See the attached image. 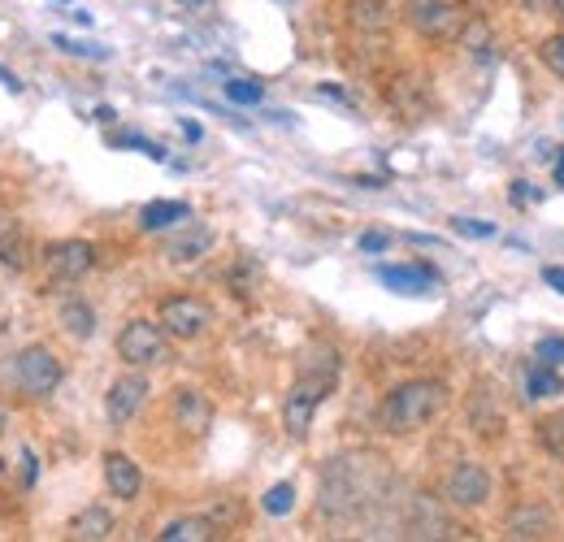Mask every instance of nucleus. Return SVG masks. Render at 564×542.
Here are the masks:
<instances>
[{"instance_id": "6e6552de", "label": "nucleus", "mask_w": 564, "mask_h": 542, "mask_svg": "<svg viewBox=\"0 0 564 542\" xmlns=\"http://www.w3.org/2000/svg\"><path fill=\"white\" fill-rule=\"evenodd\" d=\"M443 495H447L452 508H482V503L491 499V474H487V465L460 460V465L447 474V481H443Z\"/></svg>"}, {"instance_id": "dca6fc26", "label": "nucleus", "mask_w": 564, "mask_h": 542, "mask_svg": "<svg viewBox=\"0 0 564 542\" xmlns=\"http://www.w3.org/2000/svg\"><path fill=\"white\" fill-rule=\"evenodd\" d=\"M552 530V512L543 503H521L508 517V539H547Z\"/></svg>"}, {"instance_id": "a211bd4d", "label": "nucleus", "mask_w": 564, "mask_h": 542, "mask_svg": "<svg viewBox=\"0 0 564 542\" xmlns=\"http://www.w3.org/2000/svg\"><path fill=\"white\" fill-rule=\"evenodd\" d=\"M70 534L83 542H105L113 534V512L109 508H83L70 521Z\"/></svg>"}, {"instance_id": "20e7f679", "label": "nucleus", "mask_w": 564, "mask_h": 542, "mask_svg": "<svg viewBox=\"0 0 564 542\" xmlns=\"http://www.w3.org/2000/svg\"><path fill=\"white\" fill-rule=\"evenodd\" d=\"M62 378H66V369H62L57 351L44 347V343H31L13 356V382L26 400H48L62 387Z\"/></svg>"}, {"instance_id": "7c9ffc66", "label": "nucleus", "mask_w": 564, "mask_h": 542, "mask_svg": "<svg viewBox=\"0 0 564 542\" xmlns=\"http://www.w3.org/2000/svg\"><path fill=\"white\" fill-rule=\"evenodd\" d=\"M391 248V235L387 230H365L360 235V252H387Z\"/></svg>"}, {"instance_id": "f03ea898", "label": "nucleus", "mask_w": 564, "mask_h": 542, "mask_svg": "<svg viewBox=\"0 0 564 542\" xmlns=\"http://www.w3.org/2000/svg\"><path fill=\"white\" fill-rule=\"evenodd\" d=\"M335 387H339V351L326 347V343L304 347L300 378H295V387H291V395H286V404H282V425H286V434H291L295 443L308 438L313 412L322 408V400H326Z\"/></svg>"}, {"instance_id": "423d86ee", "label": "nucleus", "mask_w": 564, "mask_h": 542, "mask_svg": "<svg viewBox=\"0 0 564 542\" xmlns=\"http://www.w3.org/2000/svg\"><path fill=\"white\" fill-rule=\"evenodd\" d=\"M409 22H413V31L425 35V40L452 44V40H460L469 13H465V4H456V0H413V4H409Z\"/></svg>"}, {"instance_id": "0eeeda50", "label": "nucleus", "mask_w": 564, "mask_h": 542, "mask_svg": "<svg viewBox=\"0 0 564 542\" xmlns=\"http://www.w3.org/2000/svg\"><path fill=\"white\" fill-rule=\"evenodd\" d=\"M161 326H165V335L170 339H200L205 330L213 326V313L209 304H200V300H192V295H170V300H161V317H156Z\"/></svg>"}, {"instance_id": "58836bf2", "label": "nucleus", "mask_w": 564, "mask_h": 542, "mask_svg": "<svg viewBox=\"0 0 564 542\" xmlns=\"http://www.w3.org/2000/svg\"><path fill=\"white\" fill-rule=\"evenodd\" d=\"M552 4H556V13H561V18H564V0H552Z\"/></svg>"}, {"instance_id": "412c9836", "label": "nucleus", "mask_w": 564, "mask_h": 542, "mask_svg": "<svg viewBox=\"0 0 564 542\" xmlns=\"http://www.w3.org/2000/svg\"><path fill=\"white\" fill-rule=\"evenodd\" d=\"M564 382L552 373V365L547 360H530L525 365V400H552V395H561Z\"/></svg>"}, {"instance_id": "7ed1b4c3", "label": "nucleus", "mask_w": 564, "mask_h": 542, "mask_svg": "<svg viewBox=\"0 0 564 542\" xmlns=\"http://www.w3.org/2000/svg\"><path fill=\"white\" fill-rule=\"evenodd\" d=\"M447 382L438 378H413V382H400L382 408H378V421L387 434H417L425 430L443 408H447Z\"/></svg>"}, {"instance_id": "ea45409f", "label": "nucleus", "mask_w": 564, "mask_h": 542, "mask_svg": "<svg viewBox=\"0 0 564 542\" xmlns=\"http://www.w3.org/2000/svg\"><path fill=\"white\" fill-rule=\"evenodd\" d=\"M0 434H4V416H0Z\"/></svg>"}, {"instance_id": "393cba45", "label": "nucleus", "mask_w": 564, "mask_h": 542, "mask_svg": "<svg viewBox=\"0 0 564 542\" xmlns=\"http://www.w3.org/2000/svg\"><path fill=\"white\" fill-rule=\"evenodd\" d=\"M261 508H265L270 517H286V512L295 508V486H291V481H279V486H270V490L261 495Z\"/></svg>"}, {"instance_id": "f3484780", "label": "nucleus", "mask_w": 564, "mask_h": 542, "mask_svg": "<svg viewBox=\"0 0 564 542\" xmlns=\"http://www.w3.org/2000/svg\"><path fill=\"white\" fill-rule=\"evenodd\" d=\"M178 221H192V204L152 200V204H143V213H140L143 230H170V226H178Z\"/></svg>"}, {"instance_id": "cd10ccee", "label": "nucleus", "mask_w": 564, "mask_h": 542, "mask_svg": "<svg viewBox=\"0 0 564 542\" xmlns=\"http://www.w3.org/2000/svg\"><path fill=\"white\" fill-rule=\"evenodd\" d=\"M452 230L465 239H491L495 221H478V217H452Z\"/></svg>"}, {"instance_id": "c85d7f7f", "label": "nucleus", "mask_w": 564, "mask_h": 542, "mask_svg": "<svg viewBox=\"0 0 564 542\" xmlns=\"http://www.w3.org/2000/svg\"><path fill=\"white\" fill-rule=\"evenodd\" d=\"M109 143H113V148H140L143 156L165 161V148H161V143H152V139H143V136H113Z\"/></svg>"}, {"instance_id": "9b49d317", "label": "nucleus", "mask_w": 564, "mask_h": 542, "mask_svg": "<svg viewBox=\"0 0 564 542\" xmlns=\"http://www.w3.org/2000/svg\"><path fill=\"white\" fill-rule=\"evenodd\" d=\"M170 412H174V425H178L183 434H192V438H205L213 430V404L200 391H192V387H178V391H174Z\"/></svg>"}, {"instance_id": "39448f33", "label": "nucleus", "mask_w": 564, "mask_h": 542, "mask_svg": "<svg viewBox=\"0 0 564 542\" xmlns=\"http://www.w3.org/2000/svg\"><path fill=\"white\" fill-rule=\"evenodd\" d=\"M118 356L131 365V369H152V365H165L170 360V335L161 322H148V317H135L122 326L118 335Z\"/></svg>"}, {"instance_id": "f8f14e48", "label": "nucleus", "mask_w": 564, "mask_h": 542, "mask_svg": "<svg viewBox=\"0 0 564 542\" xmlns=\"http://www.w3.org/2000/svg\"><path fill=\"white\" fill-rule=\"evenodd\" d=\"M378 282L400 295H430L438 286V273L430 265H378Z\"/></svg>"}, {"instance_id": "c756f323", "label": "nucleus", "mask_w": 564, "mask_h": 542, "mask_svg": "<svg viewBox=\"0 0 564 542\" xmlns=\"http://www.w3.org/2000/svg\"><path fill=\"white\" fill-rule=\"evenodd\" d=\"M53 44H57L62 53H70V57H96V62H105V57H109L105 48H91V44H74V40H66V35H57Z\"/></svg>"}, {"instance_id": "2eb2a0df", "label": "nucleus", "mask_w": 564, "mask_h": 542, "mask_svg": "<svg viewBox=\"0 0 564 542\" xmlns=\"http://www.w3.org/2000/svg\"><path fill=\"white\" fill-rule=\"evenodd\" d=\"M0 265L13 273H22L31 265V239H26L22 221H13V217L0 221Z\"/></svg>"}, {"instance_id": "a878e982", "label": "nucleus", "mask_w": 564, "mask_h": 542, "mask_svg": "<svg viewBox=\"0 0 564 542\" xmlns=\"http://www.w3.org/2000/svg\"><path fill=\"white\" fill-rule=\"evenodd\" d=\"M539 443L552 456H564V412H552L547 421H539Z\"/></svg>"}, {"instance_id": "c9c22d12", "label": "nucleus", "mask_w": 564, "mask_h": 542, "mask_svg": "<svg viewBox=\"0 0 564 542\" xmlns=\"http://www.w3.org/2000/svg\"><path fill=\"white\" fill-rule=\"evenodd\" d=\"M183 136L196 143V139H200V127H196V122H183Z\"/></svg>"}, {"instance_id": "4c0bfd02", "label": "nucleus", "mask_w": 564, "mask_h": 542, "mask_svg": "<svg viewBox=\"0 0 564 542\" xmlns=\"http://www.w3.org/2000/svg\"><path fill=\"white\" fill-rule=\"evenodd\" d=\"M183 9H200V4H213V0H178Z\"/></svg>"}, {"instance_id": "e433bc0d", "label": "nucleus", "mask_w": 564, "mask_h": 542, "mask_svg": "<svg viewBox=\"0 0 564 542\" xmlns=\"http://www.w3.org/2000/svg\"><path fill=\"white\" fill-rule=\"evenodd\" d=\"M556 183L564 187V148H561V156H556Z\"/></svg>"}, {"instance_id": "f257e3e1", "label": "nucleus", "mask_w": 564, "mask_h": 542, "mask_svg": "<svg viewBox=\"0 0 564 542\" xmlns=\"http://www.w3.org/2000/svg\"><path fill=\"white\" fill-rule=\"evenodd\" d=\"M387 486V465L382 456H369V452H356V456H339L326 465L322 474V517L330 521H352L360 517Z\"/></svg>"}, {"instance_id": "9d476101", "label": "nucleus", "mask_w": 564, "mask_h": 542, "mask_svg": "<svg viewBox=\"0 0 564 542\" xmlns=\"http://www.w3.org/2000/svg\"><path fill=\"white\" fill-rule=\"evenodd\" d=\"M143 400H148V378H143V373H122V378L109 387V395H105V416H109V425H131V421L140 416Z\"/></svg>"}, {"instance_id": "b1692460", "label": "nucleus", "mask_w": 564, "mask_h": 542, "mask_svg": "<svg viewBox=\"0 0 564 542\" xmlns=\"http://www.w3.org/2000/svg\"><path fill=\"white\" fill-rule=\"evenodd\" d=\"M221 91H226L230 105H261V100H265V87H261L257 78H230Z\"/></svg>"}, {"instance_id": "4468645a", "label": "nucleus", "mask_w": 564, "mask_h": 542, "mask_svg": "<svg viewBox=\"0 0 564 542\" xmlns=\"http://www.w3.org/2000/svg\"><path fill=\"white\" fill-rule=\"evenodd\" d=\"M409 539H447V517L430 495H417L409 508Z\"/></svg>"}, {"instance_id": "f704fd0d", "label": "nucleus", "mask_w": 564, "mask_h": 542, "mask_svg": "<svg viewBox=\"0 0 564 542\" xmlns=\"http://www.w3.org/2000/svg\"><path fill=\"white\" fill-rule=\"evenodd\" d=\"M0 83H4V87H9V91H13V96H18V91H22V83H18V74H9V69L0 66Z\"/></svg>"}, {"instance_id": "6ab92c4d", "label": "nucleus", "mask_w": 564, "mask_h": 542, "mask_svg": "<svg viewBox=\"0 0 564 542\" xmlns=\"http://www.w3.org/2000/svg\"><path fill=\"white\" fill-rule=\"evenodd\" d=\"M156 539L161 542H209V539H217V525H213V517H178V521H170Z\"/></svg>"}, {"instance_id": "72a5a7b5", "label": "nucleus", "mask_w": 564, "mask_h": 542, "mask_svg": "<svg viewBox=\"0 0 564 542\" xmlns=\"http://www.w3.org/2000/svg\"><path fill=\"white\" fill-rule=\"evenodd\" d=\"M543 282H547V286H556V291L564 295V270L561 265H543Z\"/></svg>"}, {"instance_id": "bb28decb", "label": "nucleus", "mask_w": 564, "mask_h": 542, "mask_svg": "<svg viewBox=\"0 0 564 542\" xmlns=\"http://www.w3.org/2000/svg\"><path fill=\"white\" fill-rule=\"evenodd\" d=\"M539 62L552 69V74H561L564 78V31L561 35H547V40L539 44Z\"/></svg>"}, {"instance_id": "5701e85b", "label": "nucleus", "mask_w": 564, "mask_h": 542, "mask_svg": "<svg viewBox=\"0 0 564 542\" xmlns=\"http://www.w3.org/2000/svg\"><path fill=\"white\" fill-rule=\"evenodd\" d=\"M387 4L382 0H352V26L360 31H387Z\"/></svg>"}, {"instance_id": "473e14b6", "label": "nucleus", "mask_w": 564, "mask_h": 542, "mask_svg": "<svg viewBox=\"0 0 564 542\" xmlns=\"http://www.w3.org/2000/svg\"><path fill=\"white\" fill-rule=\"evenodd\" d=\"M508 196H512V200H517V204H530V200H539V192H534V187H530V183H512V192H508Z\"/></svg>"}, {"instance_id": "aec40b11", "label": "nucleus", "mask_w": 564, "mask_h": 542, "mask_svg": "<svg viewBox=\"0 0 564 542\" xmlns=\"http://www.w3.org/2000/svg\"><path fill=\"white\" fill-rule=\"evenodd\" d=\"M57 322H62V330L70 339H91L96 335V308L87 300H66L62 313H57Z\"/></svg>"}, {"instance_id": "ddd939ff", "label": "nucleus", "mask_w": 564, "mask_h": 542, "mask_svg": "<svg viewBox=\"0 0 564 542\" xmlns=\"http://www.w3.org/2000/svg\"><path fill=\"white\" fill-rule=\"evenodd\" d=\"M105 481H109V490H113L118 499H135L143 490L140 465H135L131 456H122V452H109V456H105Z\"/></svg>"}, {"instance_id": "2f4dec72", "label": "nucleus", "mask_w": 564, "mask_h": 542, "mask_svg": "<svg viewBox=\"0 0 564 542\" xmlns=\"http://www.w3.org/2000/svg\"><path fill=\"white\" fill-rule=\"evenodd\" d=\"M539 360H547V365H564V339L539 343Z\"/></svg>"}, {"instance_id": "4be33fe9", "label": "nucleus", "mask_w": 564, "mask_h": 542, "mask_svg": "<svg viewBox=\"0 0 564 542\" xmlns=\"http://www.w3.org/2000/svg\"><path fill=\"white\" fill-rule=\"evenodd\" d=\"M213 248V230H205V226H196L192 235H183V239H174L170 243V257L183 265V261H200L205 252Z\"/></svg>"}, {"instance_id": "1a4fd4ad", "label": "nucleus", "mask_w": 564, "mask_h": 542, "mask_svg": "<svg viewBox=\"0 0 564 542\" xmlns=\"http://www.w3.org/2000/svg\"><path fill=\"white\" fill-rule=\"evenodd\" d=\"M91 265H96V248L87 239H62V243H48L44 252L48 278H62V282H78L83 273H91Z\"/></svg>"}]
</instances>
